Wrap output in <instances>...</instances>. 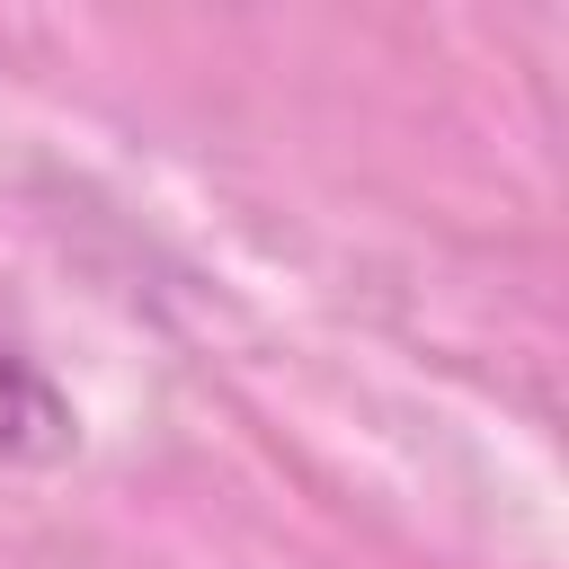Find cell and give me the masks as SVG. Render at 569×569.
Wrapping results in <instances>:
<instances>
[{
    "mask_svg": "<svg viewBox=\"0 0 569 569\" xmlns=\"http://www.w3.org/2000/svg\"><path fill=\"white\" fill-rule=\"evenodd\" d=\"M62 445H71V409L18 356H0V462H36V453H62Z\"/></svg>",
    "mask_w": 569,
    "mask_h": 569,
    "instance_id": "obj_1",
    "label": "cell"
}]
</instances>
